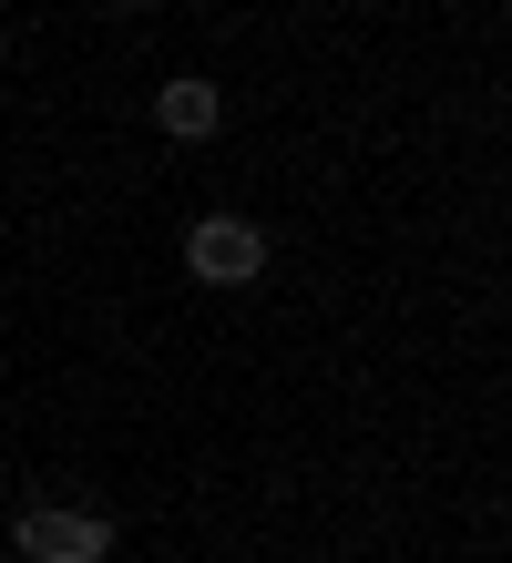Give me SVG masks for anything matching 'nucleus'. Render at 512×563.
Instances as JSON below:
<instances>
[{
	"instance_id": "f257e3e1",
	"label": "nucleus",
	"mask_w": 512,
	"mask_h": 563,
	"mask_svg": "<svg viewBox=\"0 0 512 563\" xmlns=\"http://www.w3.org/2000/svg\"><path fill=\"white\" fill-rule=\"evenodd\" d=\"M11 543H21V563H102V553H113V522L73 512V503H31L11 522Z\"/></svg>"
},
{
	"instance_id": "f03ea898",
	"label": "nucleus",
	"mask_w": 512,
	"mask_h": 563,
	"mask_svg": "<svg viewBox=\"0 0 512 563\" xmlns=\"http://www.w3.org/2000/svg\"><path fill=\"white\" fill-rule=\"evenodd\" d=\"M185 267L205 277V287H247L257 267H266V236L247 216H195L185 225Z\"/></svg>"
},
{
	"instance_id": "7ed1b4c3",
	"label": "nucleus",
	"mask_w": 512,
	"mask_h": 563,
	"mask_svg": "<svg viewBox=\"0 0 512 563\" xmlns=\"http://www.w3.org/2000/svg\"><path fill=\"white\" fill-rule=\"evenodd\" d=\"M154 123H164L175 144H205V134L226 123V92H216V82H164V92H154Z\"/></svg>"
},
{
	"instance_id": "20e7f679",
	"label": "nucleus",
	"mask_w": 512,
	"mask_h": 563,
	"mask_svg": "<svg viewBox=\"0 0 512 563\" xmlns=\"http://www.w3.org/2000/svg\"><path fill=\"white\" fill-rule=\"evenodd\" d=\"M0 52H11V31H0Z\"/></svg>"
},
{
	"instance_id": "39448f33",
	"label": "nucleus",
	"mask_w": 512,
	"mask_h": 563,
	"mask_svg": "<svg viewBox=\"0 0 512 563\" xmlns=\"http://www.w3.org/2000/svg\"><path fill=\"white\" fill-rule=\"evenodd\" d=\"M113 11H133V0H113Z\"/></svg>"
}]
</instances>
